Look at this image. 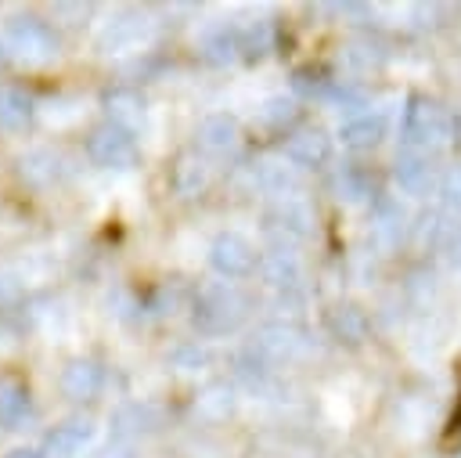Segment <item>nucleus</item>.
<instances>
[{
	"label": "nucleus",
	"mask_w": 461,
	"mask_h": 458,
	"mask_svg": "<svg viewBox=\"0 0 461 458\" xmlns=\"http://www.w3.org/2000/svg\"><path fill=\"white\" fill-rule=\"evenodd\" d=\"M194 328L205 335H220V332H234L245 321V296L230 285H209L198 292L194 299V314H191Z\"/></svg>",
	"instance_id": "f257e3e1"
},
{
	"label": "nucleus",
	"mask_w": 461,
	"mask_h": 458,
	"mask_svg": "<svg viewBox=\"0 0 461 458\" xmlns=\"http://www.w3.org/2000/svg\"><path fill=\"white\" fill-rule=\"evenodd\" d=\"M403 141L411 148H439L454 137V119L447 108H439L436 101L429 97H411L407 108H403Z\"/></svg>",
	"instance_id": "f03ea898"
},
{
	"label": "nucleus",
	"mask_w": 461,
	"mask_h": 458,
	"mask_svg": "<svg viewBox=\"0 0 461 458\" xmlns=\"http://www.w3.org/2000/svg\"><path fill=\"white\" fill-rule=\"evenodd\" d=\"M86 155L104 169H130L137 162V137L126 123L112 119L86 137Z\"/></svg>",
	"instance_id": "7ed1b4c3"
},
{
	"label": "nucleus",
	"mask_w": 461,
	"mask_h": 458,
	"mask_svg": "<svg viewBox=\"0 0 461 458\" xmlns=\"http://www.w3.org/2000/svg\"><path fill=\"white\" fill-rule=\"evenodd\" d=\"M4 40L14 54H22L25 61H47L50 54H58V36L54 29L36 18V14H14L4 29Z\"/></svg>",
	"instance_id": "20e7f679"
},
{
	"label": "nucleus",
	"mask_w": 461,
	"mask_h": 458,
	"mask_svg": "<svg viewBox=\"0 0 461 458\" xmlns=\"http://www.w3.org/2000/svg\"><path fill=\"white\" fill-rule=\"evenodd\" d=\"M209 260L223 278H245L256 267V249L241 234H220L209 245Z\"/></svg>",
	"instance_id": "39448f33"
},
{
	"label": "nucleus",
	"mask_w": 461,
	"mask_h": 458,
	"mask_svg": "<svg viewBox=\"0 0 461 458\" xmlns=\"http://www.w3.org/2000/svg\"><path fill=\"white\" fill-rule=\"evenodd\" d=\"M58 386H61V393L68 400H94L101 393V386H104V371H101V364H94L86 357H76V361H68L61 368Z\"/></svg>",
	"instance_id": "423d86ee"
},
{
	"label": "nucleus",
	"mask_w": 461,
	"mask_h": 458,
	"mask_svg": "<svg viewBox=\"0 0 461 458\" xmlns=\"http://www.w3.org/2000/svg\"><path fill=\"white\" fill-rule=\"evenodd\" d=\"M90 436H94V422L90 418H68V422L54 426L47 433L43 447L50 454H58V458H72L76 451H83V444H90Z\"/></svg>",
	"instance_id": "0eeeda50"
},
{
	"label": "nucleus",
	"mask_w": 461,
	"mask_h": 458,
	"mask_svg": "<svg viewBox=\"0 0 461 458\" xmlns=\"http://www.w3.org/2000/svg\"><path fill=\"white\" fill-rule=\"evenodd\" d=\"M285 155L299 166H321L331 155V141L324 137V130H299L285 141Z\"/></svg>",
	"instance_id": "6e6552de"
},
{
	"label": "nucleus",
	"mask_w": 461,
	"mask_h": 458,
	"mask_svg": "<svg viewBox=\"0 0 461 458\" xmlns=\"http://www.w3.org/2000/svg\"><path fill=\"white\" fill-rule=\"evenodd\" d=\"M382 133H385V119L378 115V112H357V115H349L342 126H339V137H342V144H349V148H375L378 141H382Z\"/></svg>",
	"instance_id": "1a4fd4ad"
},
{
	"label": "nucleus",
	"mask_w": 461,
	"mask_h": 458,
	"mask_svg": "<svg viewBox=\"0 0 461 458\" xmlns=\"http://www.w3.org/2000/svg\"><path fill=\"white\" fill-rule=\"evenodd\" d=\"M238 141V123L230 115H209L198 126V144L209 151H227Z\"/></svg>",
	"instance_id": "9d476101"
},
{
	"label": "nucleus",
	"mask_w": 461,
	"mask_h": 458,
	"mask_svg": "<svg viewBox=\"0 0 461 458\" xmlns=\"http://www.w3.org/2000/svg\"><path fill=\"white\" fill-rule=\"evenodd\" d=\"M245 54V29H216L205 36V58L209 61H234Z\"/></svg>",
	"instance_id": "9b49d317"
},
{
	"label": "nucleus",
	"mask_w": 461,
	"mask_h": 458,
	"mask_svg": "<svg viewBox=\"0 0 461 458\" xmlns=\"http://www.w3.org/2000/svg\"><path fill=\"white\" fill-rule=\"evenodd\" d=\"M32 119V101L22 90H0V130H22Z\"/></svg>",
	"instance_id": "f8f14e48"
},
{
	"label": "nucleus",
	"mask_w": 461,
	"mask_h": 458,
	"mask_svg": "<svg viewBox=\"0 0 461 458\" xmlns=\"http://www.w3.org/2000/svg\"><path fill=\"white\" fill-rule=\"evenodd\" d=\"M25 415H29V389L18 386V382L0 386V422H4L7 429H14Z\"/></svg>",
	"instance_id": "ddd939ff"
},
{
	"label": "nucleus",
	"mask_w": 461,
	"mask_h": 458,
	"mask_svg": "<svg viewBox=\"0 0 461 458\" xmlns=\"http://www.w3.org/2000/svg\"><path fill=\"white\" fill-rule=\"evenodd\" d=\"M396 180L407 191H425L429 188V159L425 155H403L396 162Z\"/></svg>",
	"instance_id": "4468645a"
},
{
	"label": "nucleus",
	"mask_w": 461,
	"mask_h": 458,
	"mask_svg": "<svg viewBox=\"0 0 461 458\" xmlns=\"http://www.w3.org/2000/svg\"><path fill=\"white\" fill-rule=\"evenodd\" d=\"M328 328H331L335 335L357 343V339L364 335V314H360L357 307H335V310L328 314Z\"/></svg>",
	"instance_id": "2eb2a0df"
},
{
	"label": "nucleus",
	"mask_w": 461,
	"mask_h": 458,
	"mask_svg": "<svg viewBox=\"0 0 461 458\" xmlns=\"http://www.w3.org/2000/svg\"><path fill=\"white\" fill-rule=\"evenodd\" d=\"M173 188H176L180 195H198V191L205 188V169H202V162L180 159V166L173 169Z\"/></svg>",
	"instance_id": "dca6fc26"
},
{
	"label": "nucleus",
	"mask_w": 461,
	"mask_h": 458,
	"mask_svg": "<svg viewBox=\"0 0 461 458\" xmlns=\"http://www.w3.org/2000/svg\"><path fill=\"white\" fill-rule=\"evenodd\" d=\"M267 278L274 285H292V281H299V263L288 252H274V256H267Z\"/></svg>",
	"instance_id": "f3484780"
},
{
	"label": "nucleus",
	"mask_w": 461,
	"mask_h": 458,
	"mask_svg": "<svg viewBox=\"0 0 461 458\" xmlns=\"http://www.w3.org/2000/svg\"><path fill=\"white\" fill-rule=\"evenodd\" d=\"M277 227L281 231H288V234H306V209L303 206H295V202H285L281 209H277Z\"/></svg>",
	"instance_id": "a211bd4d"
},
{
	"label": "nucleus",
	"mask_w": 461,
	"mask_h": 458,
	"mask_svg": "<svg viewBox=\"0 0 461 458\" xmlns=\"http://www.w3.org/2000/svg\"><path fill=\"white\" fill-rule=\"evenodd\" d=\"M292 119H295V105H292V101H281V97H277V101L267 105V123L277 126V123H292Z\"/></svg>",
	"instance_id": "6ab92c4d"
},
{
	"label": "nucleus",
	"mask_w": 461,
	"mask_h": 458,
	"mask_svg": "<svg viewBox=\"0 0 461 458\" xmlns=\"http://www.w3.org/2000/svg\"><path fill=\"white\" fill-rule=\"evenodd\" d=\"M443 198H447L450 206H457V209H461V169H457V173H450V177L443 180Z\"/></svg>",
	"instance_id": "aec40b11"
},
{
	"label": "nucleus",
	"mask_w": 461,
	"mask_h": 458,
	"mask_svg": "<svg viewBox=\"0 0 461 458\" xmlns=\"http://www.w3.org/2000/svg\"><path fill=\"white\" fill-rule=\"evenodd\" d=\"M447 444H461V404H457V411H454V418H450V429H447Z\"/></svg>",
	"instance_id": "412c9836"
},
{
	"label": "nucleus",
	"mask_w": 461,
	"mask_h": 458,
	"mask_svg": "<svg viewBox=\"0 0 461 458\" xmlns=\"http://www.w3.org/2000/svg\"><path fill=\"white\" fill-rule=\"evenodd\" d=\"M7 458H43V451H36V447H14Z\"/></svg>",
	"instance_id": "4be33fe9"
},
{
	"label": "nucleus",
	"mask_w": 461,
	"mask_h": 458,
	"mask_svg": "<svg viewBox=\"0 0 461 458\" xmlns=\"http://www.w3.org/2000/svg\"><path fill=\"white\" fill-rule=\"evenodd\" d=\"M454 249H461V231H457V238H454Z\"/></svg>",
	"instance_id": "5701e85b"
},
{
	"label": "nucleus",
	"mask_w": 461,
	"mask_h": 458,
	"mask_svg": "<svg viewBox=\"0 0 461 458\" xmlns=\"http://www.w3.org/2000/svg\"><path fill=\"white\" fill-rule=\"evenodd\" d=\"M0 58H4V43H0Z\"/></svg>",
	"instance_id": "b1692460"
}]
</instances>
